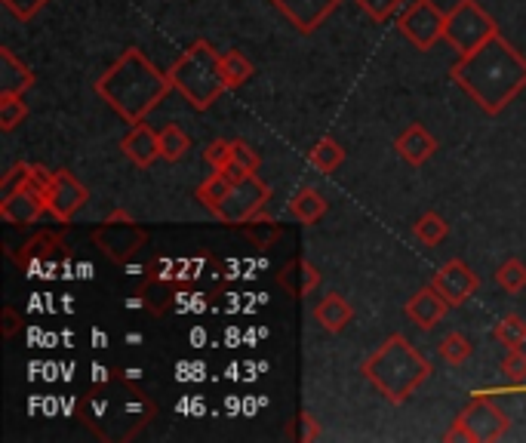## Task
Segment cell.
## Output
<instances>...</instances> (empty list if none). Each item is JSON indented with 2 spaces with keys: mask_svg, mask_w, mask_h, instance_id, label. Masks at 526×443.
I'll return each instance as SVG.
<instances>
[{
  "mask_svg": "<svg viewBox=\"0 0 526 443\" xmlns=\"http://www.w3.org/2000/svg\"><path fill=\"white\" fill-rule=\"evenodd\" d=\"M231 160L240 164L247 173H259V164H262V154L247 142V139H231Z\"/></svg>",
  "mask_w": 526,
  "mask_h": 443,
  "instance_id": "obj_37",
  "label": "cell"
},
{
  "mask_svg": "<svg viewBox=\"0 0 526 443\" xmlns=\"http://www.w3.org/2000/svg\"><path fill=\"white\" fill-rule=\"evenodd\" d=\"M240 231H244V237L250 240V244L256 250H271L277 240L283 237V225L274 222V219H250L247 225H240Z\"/></svg>",
  "mask_w": 526,
  "mask_h": 443,
  "instance_id": "obj_27",
  "label": "cell"
},
{
  "mask_svg": "<svg viewBox=\"0 0 526 443\" xmlns=\"http://www.w3.org/2000/svg\"><path fill=\"white\" fill-rule=\"evenodd\" d=\"M431 287L450 302V308L465 305L477 290H480V274L462 262V259H450L447 265H440L431 277Z\"/></svg>",
  "mask_w": 526,
  "mask_h": 443,
  "instance_id": "obj_12",
  "label": "cell"
},
{
  "mask_svg": "<svg viewBox=\"0 0 526 443\" xmlns=\"http://www.w3.org/2000/svg\"><path fill=\"white\" fill-rule=\"evenodd\" d=\"M31 167H34V164H16V167H10L7 176L0 179V197L10 194V191H16V188H22V185L31 179Z\"/></svg>",
  "mask_w": 526,
  "mask_h": 443,
  "instance_id": "obj_40",
  "label": "cell"
},
{
  "mask_svg": "<svg viewBox=\"0 0 526 443\" xmlns=\"http://www.w3.org/2000/svg\"><path fill=\"white\" fill-rule=\"evenodd\" d=\"M496 34H499L496 19L483 10L477 0H459L447 13V34H443V40H447L459 56H468L487 44V40H493Z\"/></svg>",
  "mask_w": 526,
  "mask_h": 443,
  "instance_id": "obj_6",
  "label": "cell"
},
{
  "mask_svg": "<svg viewBox=\"0 0 526 443\" xmlns=\"http://www.w3.org/2000/svg\"><path fill=\"white\" fill-rule=\"evenodd\" d=\"M271 200V188L256 176L247 173L244 179H237L234 188L228 191V197L213 210V216L225 225H247L250 219H256L262 213V207Z\"/></svg>",
  "mask_w": 526,
  "mask_h": 443,
  "instance_id": "obj_10",
  "label": "cell"
},
{
  "mask_svg": "<svg viewBox=\"0 0 526 443\" xmlns=\"http://www.w3.org/2000/svg\"><path fill=\"white\" fill-rule=\"evenodd\" d=\"M320 280H323L320 268L311 265L305 256H293L287 265L277 271V284L287 290L293 299H308L320 287Z\"/></svg>",
  "mask_w": 526,
  "mask_h": 443,
  "instance_id": "obj_16",
  "label": "cell"
},
{
  "mask_svg": "<svg viewBox=\"0 0 526 443\" xmlns=\"http://www.w3.org/2000/svg\"><path fill=\"white\" fill-rule=\"evenodd\" d=\"M287 434L290 440H302V443H311V440H320V434H323V428H320V422L308 413V410H302V413H296L290 422H287Z\"/></svg>",
  "mask_w": 526,
  "mask_h": 443,
  "instance_id": "obj_34",
  "label": "cell"
},
{
  "mask_svg": "<svg viewBox=\"0 0 526 443\" xmlns=\"http://www.w3.org/2000/svg\"><path fill=\"white\" fill-rule=\"evenodd\" d=\"M96 96L127 124H142V120L167 99L173 90L170 74L160 71L139 47H127L120 53L102 77L93 84Z\"/></svg>",
  "mask_w": 526,
  "mask_h": 443,
  "instance_id": "obj_3",
  "label": "cell"
},
{
  "mask_svg": "<svg viewBox=\"0 0 526 443\" xmlns=\"http://www.w3.org/2000/svg\"><path fill=\"white\" fill-rule=\"evenodd\" d=\"M93 388L80 397L77 419L84 422L99 440L120 443L133 440L145 425L154 422L157 407L148 397V391L136 382L139 370H93Z\"/></svg>",
  "mask_w": 526,
  "mask_h": 443,
  "instance_id": "obj_1",
  "label": "cell"
},
{
  "mask_svg": "<svg viewBox=\"0 0 526 443\" xmlns=\"http://www.w3.org/2000/svg\"><path fill=\"white\" fill-rule=\"evenodd\" d=\"M167 74H170L173 90H179L194 111H210L228 93V84L222 77V53L210 44V40L191 44L170 65Z\"/></svg>",
  "mask_w": 526,
  "mask_h": 443,
  "instance_id": "obj_5",
  "label": "cell"
},
{
  "mask_svg": "<svg viewBox=\"0 0 526 443\" xmlns=\"http://www.w3.org/2000/svg\"><path fill=\"white\" fill-rule=\"evenodd\" d=\"M47 4H50V0H4V7H7L19 22H31Z\"/></svg>",
  "mask_w": 526,
  "mask_h": 443,
  "instance_id": "obj_39",
  "label": "cell"
},
{
  "mask_svg": "<svg viewBox=\"0 0 526 443\" xmlns=\"http://www.w3.org/2000/svg\"><path fill=\"white\" fill-rule=\"evenodd\" d=\"M511 419L493 404L490 397H474L465 413L453 422V428L443 434L447 443H496L508 434Z\"/></svg>",
  "mask_w": 526,
  "mask_h": 443,
  "instance_id": "obj_8",
  "label": "cell"
},
{
  "mask_svg": "<svg viewBox=\"0 0 526 443\" xmlns=\"http://www.w3.org/2000/svg\"><path fill=\"white\" fill-rule=\"evenodd\" d=\"M231 188H234V179L228 173H213L210 179H204V182L197 185V200L213 213L222 204V200L228 197Z\"/></svg>",
  "mask_w": 526,
  "mask_h": 443,
  "instance_id": "obj_29",
  "label": "cell"
},
{
  "mask_svg": "<svg viewBox=\"0 0 526 443\" xmlns=\"http://www.w3.org/2000/svg\"><path fill=\"white\" fill-rule=\"evenodd\" d=\"M40 213H47V191L37 188L31 179L0 197V219L7 225H34Z\"/></svg>",
  "mask_w": 526,
  "mask_h": 443,
  "instance_id": "obj_13",
  "label": "cell"
},
{
  "mask_svg": "<svg viewBox=\"0 0 526 443\" xmlns=\"http://www.w3.org/2000/svg\"><path fill=\"white\" fill-rule=\"evenodd\" d=\"M176 287H179V284H173V280H164V277L148 274V280H145V287L139 290V296L145 299V308H148L151 314L160 317V314H164V311L179 299Z\"/></svg>",
  "mask_w": 526,
  "mask_h": 443,
  "instance_id": "obj_23",
  "label": "cell"
},
{
  "mask_svg": "<svg viewBox=\"0 0 526 443\" xmlns=\"http://www.w3.org/2000/svg\"><path fill=\"white\" fill-rule=\"evenodd\" d=\"M25 117H28L25 96H16V93H4V96H0V130L13 133Z\"/></svg>",
  "mask_w": 526,
  "mask_h": 443,
  "instance_id": "obj_31",
  "label": "cell"
},
{
  "mask_svg": "<svg viewBox=\"0 0 526 443\" xmlns=\"http://www.w3.org/2000/svg\"><path fill=\"white\" fill-rule=\"evenodd\" d=\"M360 373L367 382L388 400V404H407V400L431 379L428 357L407 339V336H388L367 360L360 364Z\"/></svg>",
  "mask_w": 526,
  "mask_h": 443,
  "instance_id": "obj_4",
  "label": "cell"
},
{
  "mask_svg": "<svg viewBox=\"0 0 526 443\" xmlns=\"http://www.w3.org/2000/svg\"><path fill=\"white\" fill-rule=\"evenodd\" d=\"M354 4L367 13L376 25H385L397 13H403V0H354Z\"/></svg>",
  "mask_w": 526,
  "mask_h": 443,
  "instance_id": "obj_36",
  "label": "cell"
},
{
  "mask_svg": "<svg viewBox=\"0 0 526 443\" xmlns=\"http://www.w3.org/2000/svg\"><path fill=\"white\" fill-rule=\"evenodd\" d=\"M447 234H450V222L443 219L440 213H434V210H428L425 216H419L413 222V237L419 240V244H425V247L443 244V240H447Z\"/></svg>",
  "mask_w": 526,
  "mask_h": 443,
  "instance_id": "obj_26",
  "label": "cell"
},
{
  "mask_svg": "<svg viewBox=\"0 0 526 443\" xmlns=\"http://www.w3.org/2000/svg\"><path fill=\"white\" fill-rule=\"evenodd\" d=\"M450 77L483 114L496 117L526 90V56L511 40L496 34L474 53L459 56Z\"/></svg>",
  "mask_w": 526,
  "mask_h": 443,
  "instance_id": "obj_2",
  "label": "cell"
},
{
  "mask_svg": "<svg viewBox=\"0 0 526 443\" xmlns=\"http://www.w3.org/2000/svg\"><path fill=\"white\" fill-rule=\"evenodd\" d=\"M437 354H440V360H447V364L459 367V364H465V360L474 354V342L465 333L453 330V333H447V336L437 342Z\"/></svg>",
  "mask_w": 526,
  "mask_h": 443,
  "instance_id": "obj_30",
  "label": "cell"
},
{
  "mask_svg": "<svg viewBox=\"0 0 526 443\" xmlns=\"http://www.w3.org/2000/svg\"><path fill=\"white\" fill-rule=\"evenodd\" d=\"M502 376L508 379L511 388H526V351L520 348H508V354L502 357Z\"/></svg>",
  "mask_w": 526,
  "mask_h": 443,
  "instance_id": "obj_35",
  "label": "cell"
},
{
  "mask_svg": "<svg viewBox=\"0 0 526 443\" xmlns=\"http://www.w3.org/2000/svg\"><path fill=\"white\" fill-rule=\"evenodd\" d=\"M87 200H90L87 185L80 182L71 170H56L53 173V182L47 188V213L59 225H68L80 210L87 207Z\"/></svg>",
  "mask_w": 526,
  "mask_h": 443,
  "instance_id": "obj_11",
  "label": "cell"
},
{
  "mask_svg": "<svg viewBox=\"0 0 526 443\" xmlns=\"http://www.w3.org/2000/svg\"><path fill=\"white\" fill-rule=\"evenodd\" d=\"M493 336L505 348H520V345H526V320L520 314H508V317H502L499 324H496Z\"/></svg>",
  "mask_w": 526,
  "mask_h": 443,
  "instance_id": "obj_32",
  "label": "cell"
},
{
  "mask_svg": "<svg viewBox=\"0 0 526 443\" xmlns=\"http://www.w3.org/2000/svg\"><path fill=\"white\" fill-rule=\"evenodd\" d=\"M191 151V136L179 127V124H164L160 127V160H182Z\"/></svg>",
  "mask_w": 526,
  "mask_h": 443,
  "instance_id": "obj_28",
  "label": "cell"
},
{
  "mask_svg": "<svg viewBox=\"0 0 526 443\" xmlns=\"http://www.w3.org/2000/svg\"><path fill=\"white\" fill-rule=\"evenodd\" d=\"M93 244L117 265H124L136 259L145 244H148V231L127 213V210H111L99 228H93Z\"/></svg>",
  "mask_w": 526,
  "mask_h": 443,
  "instance_id": "obj_7",
  "label": "cell"
},
{
  "mask_svg": "<svg viewBox=\"0 0 526 443\" xmlns=\"http://www.w3.org/2000/svg\"><path fill=\"white\" fill-rule=\"evenodd\" d=\"M253 74H256V65L244 53H240V50L222 53V77H225L228 90H240Z\"/></svg>",
  "mask_w": 526,
  "mask_h": 443,
  "instance_id": "obj_25",
  "label": "cell"
},
{
  "mask_svg": "<svg viewBox=\"0 0 526 443\" xmlns=\"http://www.w3.org/2000/svg\"><path fill=\"white\" fill-rule=\"evenodd\" d=\"M308 160H311V167L320 170V173H336L342 167V160H345V148L333 139V136H323L311 151H308Z\"/></svg>",
  "mask_w": 526,
  "mask_h": 443,
  "instance_id": "obj_24",
  "label": "cell"
},
{
  "mask_svg": "<svg viewBox=\"0 0 526 443\" xmlns=\"http://www.w3.org/2000/svg\"><path fill=\"white\" fill-rule=\"evenodd\" d=\"M271 4L299 34H314L339 10L342 0H271Z\"/></svg>",
  "mask_w": 526,
  "mask_h": 443,
  "instance_id": "obj_14",
  "label": "cell"
},
{
  "mask_svg": "<svg viewBox=\"0 0 526 443\" xmlns=\"http://www.w3.org/2000/svg\"><path fill=\"white\" fill-rule=\"evenodd\" d=\"M127 342H130V345H139V342H142V336H139V333H130V336H127Z\"/></svg>",
  "mask_w": 526,
  "mask_h": 443,
  "instance_id": "obj_42",
  "label": "cell"
},
{
  "mask_svg": "<svg viewBox=\"0 0 526 443\" xmlns=\"http://www.w3.org/2000/svg\"><path fill=\"white\" fill-rule=\"evenodd\" d=\"M120 151H124L130 164H136L139 170H148L154 160H160V130L148 127L145 120L142 124H133L130 133L120 139Z\"/></svg>",
  "mask_w": 526,
  "mask_h": 443,
  "instance_id": "obj_15",
  "label": "cell"
},
{
  "mask_svg": "<svg viewBox=\"0 0 526 443\" xmlns=\"http://www.w3.org/2000/svg\"><path fill=\"white\" fill-rule=\"evenodd\" d=\"M496 280H499V287L505 290V293H520V290H526V262H520V259H505L499 268H496Z\"/></svg>",
  "mask_w": 526,
  "mask_h": 443,
  "instance_id": "obj_33",
  "label": "cell"
},
{
  "mask_svg": "<svg viewBox=\"0 0 526 443\" xmlns=\"http://www.w3.org/2000/svg\"><path fill=\"white\" fill-rule=\"evenodd\" d=\"M287 210H290V216H293L299 225H317L323 216H327L330 204H327V197H323L317 188L305 185V188H299V191L290 197Z\"/></svg>",
  "mask_w": 526,
  "mask_h": 443,
  "instance_id": "obj_22",
  "label": "cell"
},
{
  "mask_svg": "<svg viewBox=\"0 0 526 443\" xmlns=\"http://www.w3.org/2000/svg\"><path fill=\"white\" fill-rule=\"evenodd\" d=\"M0 324H4V327H0V333H4V339H13V336L22 330L25 320H22V314H19L13 305H7V308H4V317H0Z\"/></svg>",
  "mask_w": 526,
  "mask_h": 443,
  "instance_id": "obj_41",
  "label": "cell"
},
{
  "mask_svg": "<svg viewBox=\"0 0 526 443\" xmlns=\"http://www.w3.org/2000/svg\"><path fill=\"white\" fill-rule=\"evenodd\" d=\"M22 253L10 250V259L19 265V268H34L40 262H50V256L56 250H65L62 244V234H50V231H37L31 240H25V244L19 247Z\"/></svg>",
  "mask_w": 526,
  "mask_h": 443,
  "instance_id": "obj_20",
  "label": "cell"
},
{
  "mask_svg": "<svg viewBox=\"0 0 526 443\" xmlns=\"http://www.w3.org/2000/svg\"><path fill=\"white\" fill-rule=\"evenodd\" d=\"M397 31L410 40L419 53L434 50L443 34H447V13L434 0H413V4L397 16Z\"/></svg>",
  "mask_w": 526,
  "mask_h": 443,
  "instance_id": "obj_9",
  "label": "cell"
},
{
  "mask_svg": "<svg viewBox=\"0 0 526 443\" xmlns=\"http://www.w3.org/2000/svg\"><path fill=\"white\" fill-rule=\"evenodd\" d=\"M403 311H407V317L413 320L416 327H422V330H434V327L440 324V320L447 317L450 302L443 299L434 287H425V290H419V293H413V296L407 299Z\"/></svg>",
  "mask_w": 526,
  "mask_h": 443,
  "instance_id": "obj_17",
  "label": "cell"
},
{
  "mask_svg": "<svg viewBox=\"0 0 526 443\" xmlns=\"http://www.w3.org/2000/svg\"><path fill=\"white\" fill-rule=\"evenodd\" d=\"M207 164L213 167V173H222L228 164H231V142L228 139H213L204 151Z\"/></svg>",
  "mask_w": 526,
  "mask_h": 443,
  "instance_id": "obj_38",
  "label": "cell"
},
{
  "mask_svg": "<svg viewBox=\"0 0 526 443\" xmlns=\"http://www.w3.org/2000/svg\"><path fill=\"white\" fill-rule=\"evenodd\" d=\"M314 320L327 330V333H342L351 320H354V308L345 296L339 293H327L317 305H314Z\"/></svg>",
  "mask_w": 526,
  "mask_h": 443,
  "instance_id": "obj_21",
  "label": "cell"
},
{
  "mask_svg": "<svg viewBox=\"0 0 526 443\" xmlns=\"http://www.w3.org/2000/svg\"><path fill=\"white\" fill-rule=\"evenodd\" d=\"M394 148H397V154H400L403 160H407L410 167H422V164H428V160L434 157L437 139L428 133V127L410 124L407 130H403V133L394 139Z\"/></svg>",
  "mask_w": 526,
  "mask_h": 443,
  "instance_id": "obj_18",
  "label": "cell"
},
{
  "mask_svg": "<svg viewBox=\"0 0 526 443\" xmlns=\"http://www.w3.org/2000/svg\"><path fill=\"white\" fill-rule=\"evenodd\" d=\"M34 84H37V74L10 47H0V96L4 93L25 96Z\"/></svg>",
  "mask_w": 526,
  "mask_h": 443,
  "instance_id": "obj_19",
  "label": "cell"
}]
</instances>
